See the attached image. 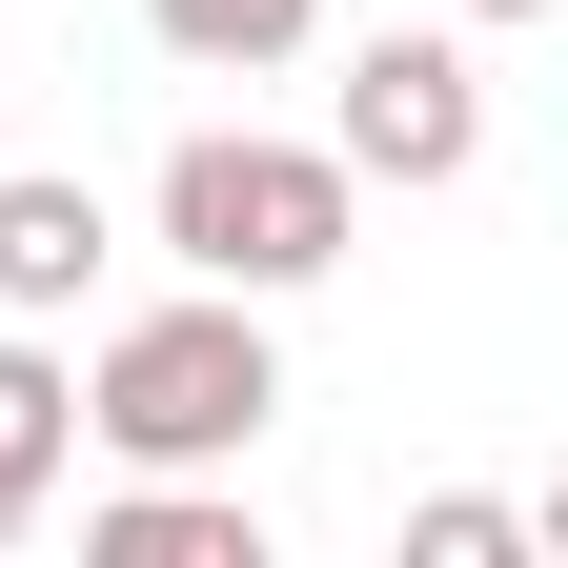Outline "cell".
Instances as JSON below:
<instances>
[{"instance_id":"cell-4","label":"cell","mask_w":568,"mask_h":568,"mask_svg":"<svg viewBox=\"0 0 568 568\" xmlns=\"http://www.w3.org/2000/svg\"><path fill=\"white\" fill-rule=\"evenodd\" d=\"M102 183H61V163H21V183H0V325H61V305H82V284H102Z\"/></svg>"},{"instance_id":"cell-5","label":"cell","mask_w":568,"mask_h":568,"mask_svg":"<svg viewBox=\"0 0 568 568\" xmlns=\"http://www.w3.org/2000/svg\"><path fill=\"white\" fill-rule=\"evenodd\" d=\"M82 548H102V568H264V528H244L203 467H142V487H122V508H102Z\"/></svg>"},{"instance_id":"cell-9","label":"cell","mask_w":568,"mask_h":568,"mask_svg":"<svg viewBox=\"0 0 568 568\" xmlns=\"http://www.w3.org/2000/svg\"><path fill=\"white\" fill-rule=\"evenodd\" d=\"M467 21H548V0H467Z\"/></svg>"},{"instance_id":"cell-7","label":"cell","mask_w":568,"mask_h":568,"mask_svg":"<svg viewBox=\"0 0 568 568\" xmlns=\"http://www.w3.org/2000/svg\"><path fill=\"white\" fill-rule=\"evenodd\" d=\"M163 21V61H203V82H264V61H305L325 0H142Z\"/></svg>"},{"instance_id":"cell-3","label":"cell","mask_w":568,"mask_h":568,"mask_svg":"<svg viewBox=\"0 0 568 568\" xmlns=\"http://www.w3.org/2000/svg\"><path fill=\"white\" fill-rule=\"evenodd\" d=\"M325 163H345V183H467V163H487V61L386 21L366 61H345V122H325Z\"/></svg>"},{"instance_id":"cell-1","label":"cell","mask_w":568,"mask_h":568,"mask_svg":"<svg viewBox=\"0 0 568 568\" xmlns=\"http://www.w3.org/2000/svg\"><path fill=\"white\" fill-rule=\"evenodd\" d=\"M264 406H284V345H264L244 284H183V305L102 325V366H82V426H102L122 467H244Z\"/></svg>"},{"instance_id":"cell-2","label":"cell","mask_w":568,"mask_h":568,"mask_svg":"<svg viewBox=\"0 0 568 568\" xmlns=\"http://www.w3.org/2000/svg\"><path fill=\"white\" fill-rule=\"evenodd\" d=\"M345 224H366V183L325 163V142H264V122H203L163 163V264L183 284H244V305H284V284H325Z\"/></svg>"},{"instance_id":"cell-6","label":"cell","mask_w":568,"mask_h":568,"mask_svg":"<svg viewBox=\"0 0 568 568\" xmlns=\"http://www.w3.org/2000/svg\"><path fill=\"white\" fill-rule=\"evenodd\" d=\"M61 467H82V366L41 325H0V508H41Z\"/></svg>"},{"instance_id":"cell-8","label":"cell","mask_w":568,"mask_h":568,"mask_svg":"<svg viewBox=\"0 0 568 568\" xmlns=\"http://www.w3.org/2000/svg\"><path fill=\"white\" fill-rule=\"evenodd\" d=\"M528 508H487V487H447V508H406V568H508Z\"/></svg>"},{"instance_id":"cell-10","label":"cell","mask_w":568,"mask_h":568,"mask_svg":"<svg viewBox=\"0 0 568 568\" xmlns=\"http://www.w3.org/2000/svg\"><path fill=\"white\" fill-rule=\"evenodd\" d=\"M0 548H21V508H0Z\"/></svg>"}]
</instances>
